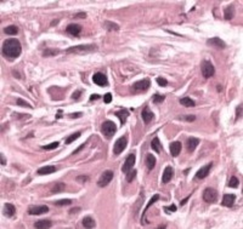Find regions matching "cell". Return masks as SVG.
I'll return each instance as SVG.
<instances>
[{"mask_svg": "<svg viewBox=\"0 0 243 229\" xmlns=\"http://www.w3.org/2000/svg\"><path fill=\"white\" fill-rule=\"evenodd\" d=\"M22 46L17 39H7L2 44V55L9 58H16L21 55Z\"/></svg>", "mask_w": 243, "mask_h": 229, "instance_id": "cell-1", "label": "cell"}, {"mask_svg": "<svg viewBox=\"0 0 243 229\" xmlns=\"http://www.w3.org/2000/svg\"><path fill=\"white\" fill-rule=\"evenodd\" d=\"M96 45H94V44H85V45H77V46H73V47H69V49H67L66 52L67 53H79V55H82V53H89L91 51H95L96 50Z\"/></svg>", "mask_w": 243, "mask_h": 229, "instance_id": "cell-2", "label": "cell"}, {"mask_svg": "<svg viewBox=\"0 0 243 229\" xmlns=\"http://www.w3.org/2000/svg\"><path fill=\"white\" fill-rule=\"evenodd\" d=\"M115 131H117V126H115V124L113 121L106 120V121L102 123V125H101V132H102V135H105L106 138H111L115 133Z\"/></svg>", "mask_w": 243, "mask_h": 229, "instance_id": "cell-3", "label": "cell"}, {"mask_svg": "<svg viewBox=\"0 0 243 229\" xmlns=\"http://www.w3.org/2000/svg\"><path fill=\"white\" fill-rule=\"evenodd\" d=\"M113 176H114V172L112 170H106L102 175L100 176L99 181H97V186L99 187H106L111 183V181L113 179Z\"/></svg>", "mask_w": 243, "mask_h": 229, "instance_id": "cell-4", "label": "cell"}, {"mask_svg": "<svg viewBox=\"0 0 243 229\" xmlns=\"http://www.w3.org/2000/svg\"><path fill=\"white\" fill-rule=\"evenodd\" d=\"M127 144H128V136H123V137L118 138L113 146V154L114 155L122 154V152L127 148Z\"/></svg>", "mask_w": 243, "mask_h": 229, "instance_id": "cell-5", "label": "cell"}, {"mask_svg": "<svg viewBox=\"0 0 243 229\" xmlns=\"http://www.w3.org/2000/svg\"><path fill=\"white\" fill-rule=\"evenodd\" d=\"M201 70H202V74L205 79H209L214 75L215 73V69H214V65L210 63L209 61H203L201 63Z\"/></svg>", "mask_w": 243, "mask_h": 229, "instance_id": "cell-6", "label": "cell"}, {"mask_svg": "<svg viewBox=\"0 0 243 229\" xmlns=\"http://www.w3.org/2000/svg\"><path fill=\"white\" fill-rule=\"evenodd\" d=\"M151 86V83H150V79H143L141 81H136L133 88H131V91L134 93H138V92H143L146 90H148V88Z\"/></svg>", "mask_w": 243, "mask_h": 229, "instance_id": "cell-7", "label": "cell"}, {"mask_svg": "<svg viewBox=\"0 0 243 229\" xmlns=\"http://www.w3.org/2000/svg\"><path fill=\"white\" fill-rule=\"evenodd\" d=\"M217 199V191L214 188H207L203 191V200L207 203H215Z\"/></svg>", "mask_w": 243, "mask_h": 229, "instance_id": "cell-8", "label": "cell"}, {"mask_svg": "<svg viewBox=\"0 0 243 229\" xmlns=\"http://www.w3.org/2000/svg\"><path fill=\"white\" fill-rule=\"evenodd\" d=\"M134 164H135V154H129L128 158L125 159L124 164L122 166V172L123 173H128L129 171L134 167Z\"/></svg>", "mask_w": 243, "mask_h": 229, "instance_id": "cell-9", "label": "cell"}, {"mask_svg": "<svg viewBox=\"0 0 243 229\" xmlns=\"http://www.w3.org/2000/svg\"><path fill=\"white\" fill-rule=\"evenodd\" d=\"M92 81H94V84H96L99 86H107L108 85L107 76L102 74V73H95L92 75Z\"/></svg>", "mask_w": 243, "mask_h": 229, "instance_id": "cell-10", "label": "cell"}, {"mask_svg": "<svg viewBox=\"0 0 243 229\" xmlns=\"http://www.w3.org/2000/svg\"><path fill=\"white\" fill-rule=\"evenodd\" d=\"M207 45L213 46V47H215V49H225V47H226L225 41H224V40H221L220 38H217V37H214V38H212V39H208V40H207Z\"/></svg>", "mask_w": 243, "mask_h": 229, "instance_id": "cell-11", "label": "cell"}, {"mask_svg": "<svg viewBox=\"0 0 243 229\" xmlns=\"http://www.w3.org/2000/svg\"><path fill=\"white\" fill-rule=\"evenodd\" d=\"M49 211V207L46 205H41V206H30L28 209V213L29 215H43Z\"/></svg>", "mask_w": 243, "mask_h": 229, "instance_id": "cell-12", "label": "cell"}, {"mask_svg": "<svg viewBox=\"0 0 243 229\" xmlns=\"http://www.w3.org/2000/svg\"><path fill=\"white\" fill-rule=\"evenodd\" d=\"M82 25H77V23H72V25H68L67 28H66V32L73 37H78L80 33H82Z\"/></svg>", "mask_w": 243, "mask_h": 229, "instance_id": "cell-13", "label": "cell"}, {"mask_svg": "<svg viewBox=\"0 0 243 229\" xmlns=\"http://www.w3.org/2000/svg\"><path fill=\"white\" fill-rule=\"evenodd\" d=\"M212 166H213V164H212V163H209V164H207V165L203 166V167H201V168L197 171V173H196V177L199 178V179H203V178H205L207 176H208V175H209Z\"/></svg>", "mask_w": 243, "mask_h": 229, "instance_id": "cell-14", "label": "cell"}, {"mask_svg": "<svg viewBox=\"0 0 243 229\" xmlns=\"http://www.w3.org/2000/svg\"><path fill=\"white\" fill-rule=\"evenodd\" d=\"M181 148H182V146H181V142L179 141H175V142H173V143H170V146H169V150H170V154L175 158V156H178L181 152Z\"/></svg>", "mask_w": 243, "mask_h": 229, "instance_id": "cell-15", "label": "cell"}, {"mask_svg": "<svg viewBox=\"0 0 243 229\" xmlns=\"http://www.w3.org/2000/svg\"><path fill=\"white\" fill-rule=\"evenodd\" d=\"M174 176V168L171 166H166L163 171V176H162V183H168L170 182V179Z\"/></svg>", "mask_w": 243, "mask_h": 229, "instance_id": "cell-16", "label": "cell"}, {"mask_svg": "<svg viewBox=\"0 0 243 229\" xmlns=\"http://www.w3.org/2000/svg\"><path fill=\"white\" fill-rule=\"evenodd\" d=\"M158 199H159V194H154L153 196L151 198V200L148 201V204L146 205V207H145V210H143V212H142V216H141V222H142V224H146V223H147V222H146V219H145V216H146V212H147L148 207H151V206H152V205H153Z\"/></svg>", "mask_w": 243, "mask_h": 229, "instance_id": "cell-17", "label": "cell"}, {"mask_svg": "<svg viewBox=\"0 0 243 229\" xmlns=\"http://www.w3.org/2000/svg\"><path fill=\"white\" fill-rule=\"evenodd\" d=\"M235 201H236V195L235 194H225L222 196V205L226 206V207H231Z\"/></svg>", "mask_w": 243, "mask_h": 229, "instance_id": "cell-18", "label": "cell"}, {"mask_svg": "<svg viewBox=\"0 0 243 229\" xmlns=\"http://www.w3.org/2000/svg\"><path fill=\"white\" fill-rule=\"evenodd\" d=\"M141 116H142L143 121H145L146 124H148V123L153 119V113L151 112V109H150L148 107H145L143 110H142V113H141Z\"/></svg>", "mask_w": 243, "mask_h": 229, "instance_id": "cell-19", "label": "cell"}, {"mask_svg": "<svg viewBox=\"0 0 243 229\" xmlns=\"http://www.w3.org/2000/svg\"><path fill=\"white\" fill-rule=\"evenodd\" d=\"M51 227H52V223L49 219H40V221L34 223V228L37 229H48V228H51Z\"/></svg>", "mask_w": 243, "mask_h": 229, "instance_id": "cell-20", "label": "cell"}, {"mask_svg": "<svg viewBox=\"0 0 243 229\" xmlns=\"http://www.w3.org/2000/svg\"><path fill=\"white\" fill-rule=\"evenodd\" d=\"M4 212V216L6 217H13L15 216V212H16V209H15V206H13L12 204H5V206H4V210H2Z\"/></svg>", "mask_w": 243, "mask_h": 229, "instance_id": "cell-21", "label": "cell"}, {"mask_svg": "<svg viewBox=\"0 0 243 229\" xmlns=\"http://www.w3.org/2000/svg\"><path fill=\"white\" fill-rule=\"evenodd\" d=\"M56 171V167L55 166H44V167H40L38 168V175L40 176H44V175H50V173H54Z\"/></svg>", "mask_w": 243, "mask_h": 229, "instance_id": "cell-22", "label": "cell"}, {"mask_svg": "<svg viewBox=\"0 0 243 229\" xmlns=\"http://www.w3.org/2000/svg\"><path fill=\"white\" fill-rule=\"evenodd\" d=\"M199 144V140L198 138H194V137H190L189 140H187V150L190 153H192L196 148H197V146Z\"/></svg>", "mask_w": 243, "mask_h": 229, "instance_id": "cell-23", "label": "cell"}, {"mask_svg": "<svg viewBox=\"0 0 243 229\" xmlns=\"http://www.w3.org/2000/svg\"><path fill=\"white\" fill-rule=\"evenodd\" d=\"M114 115L119 118V120H120L122 125H124V124H125V121H127V119L129 118V112L127 110V109H122V110L115 112Z\"/></svg>", "mask_w": 243, "mask_h": 229, "instance_id": "cell-24", "label": "cell"}, {"mask_svg": "<svg viewBox=\"0 0 243 229\" xmlns=\"http://www.w3.org/2000/svg\"><path fill=\"white\" fill-rule=\"evenodd\" d=\"M82 224H83V227L84 228H95L96 227V224H95V221L91 218V217L89 216H86V217H84L83 219H82Z\"/></svg>", "mask_w": 243, "mask_h": 229, "instance_id": "cell-25", "label": "cell"}, {"mask_svg": "<svg viewBox=\"0 0 243 229\" xmlns=\"http://www.w3.org/2000/svg\"><path fill=\"white\" fill-rule=\"evenodd\" d=\"M156 165V158H154L152 154H147L146 156V166L148 170H152Z\"/></svg>", "mask_w": 243, "mask_h": 229, "instance_id": "cell-26", "label": "cell"}, {"mask_svg": "<svg viewBox=\"0 0 243 229\" xmlns=\"http://www.w3.org/2000/svg\"><path fill=\"white\" fill-rule=\"evenodd\" d=\"M180 104H182L184 107H194L196 103L193 100H191L190 97H182L180 98Z\"/></svg>", "mask_w": 243, "mask_h": 229, "instance_id": "cell-27", "label": "cell"}, {"mask_svg": "<svg viewBox=\"0 0 243 229\" xmlns=\"http://www.w3.org/2000/svg\"><path fill=\"white\" fill-rule=\"evenodd\" d=\"M151 148L153 149L154 152L159 153L161 152V149H162V147H161V142H159V138L158 137H154L152 142H151Z\"/></svg>", "mask_w": 243, "mask_h": 229, "instance_id": "cell-28", "label": "cell"}, {"mask_svg": "<svg viewBox=\"0 0 243 229\" xmlns=\"http://www.w3.org/2000/svg\"><path fill=\"white\" fill-rule=\"evenodd\" d=\"M17 32H18V28L16 25H9V27L4 28V33L7 35H15V34H17Z\"/></svg>", "mask_w": 243, "mask_h": 229, "instance_id": "cell-29", "label": "cell"}, {"mask_svg": "<svg viewBox=\"0 0 243 229\" xmlns=\"http://www.w3.org/2000/svg\"><path fill=\"white\" fill-rule=\"evenodd\" d=\"M235 15V9L233 6H227L225 9V20H232Z\"/></svg>", "mask_w": 243, "mask_h": 229, "instance_id": "cell-30", "label": "cell"}, {"mask_svg": "<svg viewBox=\"0 0 243 229\" xmlns=\"http://www.w3.org/2000/svg\"><path fill=\"white\" fill-rule=\"evenodd\" d=\"M80 135H82V132H80V131H78V132H76V133L71 135L69 137H67V140H66V144H71L72 142H74L76 140H78V138L80 137Z\"/></svg>", "mask_w": 243, "mask_h": 229, "instance_id": "cell-31", "label": "cell"}, {"mask_svg": "<svg viewBox=\"0 0 243 229\" xmlns=\"http://www.w3.org/2000/svg\"><path fill=\"white\" fill-rule=\"evenodd\" d=\"M238 184H240V181H238V178L235 177V176H232L230 178V181H229V183H227V186L231 187V188H238Z\"/></svg>", "mask_w": 243, "mask_h": 229, "instance_id": "cell-32", "label": "cell"}, {"mask_svg": "<svg viewBox=\"0 0 243 229\" xmlns=\"http://www.w3.org/2000/svg\"><path fill=\"white\" fill-rule=\"evenodd\" d=\"M105 28L107 30H119V25H115V23H112V22H105Z\"/></svg>", "mask_w": 243, "mask_h": 229, "instance_id": "cell-33", "label": "cell"}, {"mask_svg": "<svg viewBox=\"0 0 243 229\" xmlns=\"http://www.w3.org/2000/svg\"><path fill=\"white\" fill-rule=\"evenodd\" d=\"M64 189V183H56L55 184V187L52 188V193H61V191H63Z\"/></svg>", "mask_w": 243, "mask_h": 229, "instance_id": "cell-34", "label": "cell"}, {"mask_svg": "<svg viewBox=\"0 0 243 229\" xmlns=\"http://www.w3.org/2000/svg\"><path fill=\"white\" fill-rule=\"evenodd\" d=\"M164 98H166V96L156 93V95L153 96V103H156V104H158V103H162V102L164 101Z\"/></svg>", "mask_w": 243, "mask_h": 229, "instance_id": "cell-35", "label": "cell"}, {"mask_svg": "<svg viewBox=\"0 0 243 229\" xmlns=\"http://www.w3.org/2000/svg\"><path fill=\"white\" fill-rule=\"evenodd\" d=\"M58 144H60L58 142H54V143H50V144H48V146H43V149H45V150H51V149L57 148Z\"/></svg>", "mask_w": 243, "mask_h": 229, "instance_id": "cell-36", "label": "cell"}, {"mask_svg": "<svg viewBox=\"0 0 243 229\" xmlns=\"http://www.w3.org/2000/svg\"><path fill=\"white\" fill-rule=\"evenodd\" d=\"M135 177H136V171L135 170H130L128 173H127V181L128 182H131Z\"/></svg>", "mask_w": 243, "mask_h": 229, "instance_id": "cell-37", "label": "cell"}, {"mask_svg": "<svg viewBox=\"0 0 243 229\" xmlns=\"http://www.w3.org/2000/svg\"><path fill=\"white\" fill-rule=\"evenodd\" d=\"M55 204H56L57 206H64V205H71V204H72V200H71V199H62V200L56 201Z\"/></svg>", "mask_w": 243, "mask_h": 229, "instance_id": "cell-38", "label": "cell"}, {"mask_svg": "<svg viewBox=\"0 0 243 229\" xmlns=\"http://www.w3.org/2000/svg\"><path fill=\"white\" fill-rule=\"evenodd\" d=\"M17 106H20V107H27V108H33L28 102L23 101L22 98H18V100H17Z\"/></svg>", "mask_w": 243, "mask_h": 229, "instance_id": "cell-39", "label": "cell"}, {"mask_svg": "<svg viewBox=\"0 0 243 229\" xmlns=\"http://www.w3.org/2000/svg\"><path fill=\"white\" fill-rule=\"evenodd\" d=\"M156 80H157V83H158V85H159V86H163V88H164V86H166V85H168V80H166V79H164V78H162V76L157 78Z\"/></svg>", "mask_w": 243, "mask_h": 229, "instance_id": "cell-40", "label": "cell"}, {"mask_svg": "<svg viewBox=\"0 0 243 229\" xmlns=\"http://www.w3.org/2000/svg\"><path fill=\"white\" fill-rule=\"evenodd\" d=\"M57 53H58V51L57 50H49V49H46V50L44 51V57L54 56V55H57Z\"/></svg>", "mask_w": 243, "mask_h": 229, "instance_id": "cell-41", "label": "cell"}, {"mask_svg": "<svg viewBox=\"0 0 243 229\" xmlns=\"http://www.w3.org/2000/svg\"><path fill=\"white\" fill-rule=\"evenodd\" d=\"M103 102H105V103H111V102H112V93H111V92H107V93L103 96Z\"/></svg>", "mask_w": 243, "mask_h": 229, "instance_id": "cell-42", "label": "cell"}, {"mask_svg": "<svg viewBox=\"0 0 243 229\" xmlns=\"http://www.w3.org/2000/svg\"><path fill=\"white\" fill-rule=\"evenodd\" d=\"M241 116H242V104H240L237 110H236V120L241 119Z\"/></svg>", "mask_w": 243, "mask_h": 229, "instance_id": "cell-43", "label": "cell"}, {"mask_svg": "<svg viewBox=\"0 0 243 229\" xmlns=\"http://www.w3.org/2000/svg\"><path fill=\"white\" fill-rule=\"evenodd\" d=\"M180 119L186 120V121H193V120H196V116L194 115H186V116H181Z\"/></svg>", "mask_w": 243, "mask_h": 229, "instance_id": "cell-44", "label": "cell"}, {"mask_svg": "<svg viewBox=\"0 0 243 229\" xmlns=\"http://www.w3.org/2000/svg\"><path fill=\"white\" fill-rule=\"evenodd\" d=\"M164 211H166V213L175 212V211H176V206H175V205H171L170 207H164Z\"/></svg>", "mask_w": 243, "mask_h": 229, "instance_id": "cell-45", "label": "cell"}, {"mask_svg": "<svg viewBox=\"0 0 243 229\" xmlns=\"http://www.w3.org/2000/svg\"><path fill=\"white\" fill-rule=\"evenodd\" d=\"M88 181V176H78L77 177V182L79 183H85Z\"/></svg>", "mask_w": 243, "mask_h": 229, "instance_id": "cell-46", "label": "cell"}, {"mask_svg": "<svg viewBox=\"0 0 243 229\" xmlns=\"http://www.w3.org/2000/svg\"><path fill=\"white\" fill-rule=\"evenodd\" d=\"M80 95H82V91H80V90H78V91H76V92L72 95V98H73V100H78Z\"/></svg>", "mask_w": 243, "mask_h": 229, "instance_id": "cell-47", "label": "cell"}, {"mask_svg": "<svg viewBox=\"0 0 243 229\" xmlns=\"http://www.w3.org/2000/svg\"><path fill=\"white\" fill-rule=\"evenodd\" d=\"M99 98H101V96H99V95H91L90 96V101H95V100H99Z\"/></svg>", "mask_w": 243, "mask_h": 229, "instance_id": "cell-48", "label": "cell"}, {"mask_svg": "<svg viewBox=\"0 0 243 229\" xmlns=\"http://www.w3.org/2000/svg\"><path fill=\"white\" fill-rule=\"evenodd\" d=\"M0 158H1V165H6V159L4 158V154H0Z\"/></svg>", "mask_w": 243, "mask_h": 229, "instance_id": "cell-49", "label": "cell"}, {"mask_svg": "<svg viewBox=\"0 0 243 229\" xmlns=\"http://www.w3.org/2000/svg\"><path fill=\"white\" fill-rule=\"evenodd\" d=\"M80 115H83V113H72L69 116H71V118H79Z\"/></svg>", "mask_w": 243, "mask_h": 229, "instance_id": "cell-50", "label": "cell"}, {"mask_svg": "<svg viewBox=\"0 0 243 229\" xmlns=\"http://www.w3.org/2000/svg\"><path fill=\"white\" fill-rule=\"evenodd\" d=\"M76 17H86V13H84V12L77 13V15H76Z\"/></svg>", "mask_w": 243, "mask_h": 229, "instance_id": "cell-51", "label": "cell"}, {"mask_svg": "<svg viewBox=\"0 0 243 229\" xmlns=\"http://www.w3.org/2000/svg\"><path fill=\"white\" fill-rule=\"evenodd\" d=\"M83 148H84V144H82V146H80V147H79V148H77V149H76V150H74V152H73V154H76V153H78V152H79V150H82V149H83Z\"/></svg>", "mask_w": 243, "mask_h": 229, "instance_id": "cell-52", "label": "cell"}, {"mask_svg": "<svg viewBox=\"0 0 243 229\" xmlns=\"http://www.w3.org/2000/svg\"><path fill=\"white\" fill-rule=\"evenodd\" d=\"M190 196H191V195H189L187 198H185V199H184V200H182V201H181L180 204H181V205H185V204H186V201H187V200L190 199Z\"/></svg>", "mask_w": 243, "mask_h": 229, "instance_id": "cell-53", "label": "cell"}, {"mask_svg": "<svg viewBox=\"0 0 243 229\" xmlns=\"http://www.w3.org/2000/svg\"><path fill=\"white\" fill-rule=\"evenodd\" d=\"M61 113H62V110H61V109H60V110H58V114H57V116H56V118H57V119H58V118H61Z\"/></svg>", "mask_w": 243, "mask_h": 229, "instance_id": "cell-54", "label": "cell"}]
</instances>
